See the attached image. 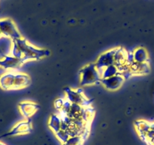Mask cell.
I'll return each instance as SVG.
<instances>
[{
	"instance_id": "obj_1",
	"label": "cell",
	"mask_w": 154,
	"mask_h": 145,
	"mask_svg": "<svg viewBox=\"0 0 154 145\" xmlns=\"http://www.w3.org/2000/svg\"><path fill=\"white\" fill-rule=\"evenodd\" d=\"M17 45V46L20 48L21 51L23 52V59L22 62L23 63L28 60H40L43 57H47L50 54V51L46 49L37 48L33 45L28 42L23 37L20 39H17L14 40Z\"/></svg>"
},
{
	"instance_id": "obj_2",
	"label": "cell",
	"mask_w": 154,
	"mask_h": 145,
	"mask_svg": "<svg viewBox=\"0 0 154 145\" xmlns=\"http://www.w3.org/2000/svg\"><path fill=\"white\" fill-rule=\"evenodd\" d=\"M80 85L82 86L100 83L101 76L96 68L95 63H89L79 70Z\"/></svg>"
},
{
	"instance_id": "obj_3",
	"label": "cell",
	"mask_w": 154,
	"mask_h": 145,
	"mask_svg": "<svg viewBox=\"0 0 154 145\" xmlns=\"http://www.w3.org/2000/svg\"><path fill=\"white\" fill-rule=\"evenodd\" d=\"M0 31L2 35L11 38L13 40L22 38L15 23L10 18L0 19Z\"/></svg>"
},
{
	"instance_id": "obj_4",
	"label": "cell",
	"mask_w": 154,
	"mask_h": 145,
	"mask_svg": "<svg viewBox=\"0 0 154 145\" xmlns=\"http://www.w3.org/2000/svg\"><path fill=\"white\" fill-rule=\"evenodd\" d=\"M66 93V99L71 103L82 105L83 106H89L90 100L84 95L82 89H72L69 88H64Z\"/></svg>"
},
{
	"instance_id": "obj_5",
	"label": "cell",
	"mask_w": 154,
	"mask_h": 145,
	"mask_svg": "<svg viewBox=\"0 0 154 145\" xmlns=\"http://www.w3.org/2000/svg\"><path fill=\"white\" fill-rule=\"evenodd\" d=\"M116 48L110 49L106 52L103 53L99 56L97 60H96L95 66L96 68L98 70L99 73L100 75V72H102L104 68L114 64V54H115Z\"/></svg>"
},
{
	"instance_id": "obj_6",
	"label": "cell",
	"mask_w": 154,
	"mask_h": 145,
	"mask_svg": "<svg viewBox=\"0 0 154 145\" xmlns=\"http://www.w3.org/2000/svg\"><path fill=\"white\" fill-rule=\"evenodd\" d=\"M125 79L121 74H117L107 79H103L100 81V83L109 91H116L119 89L125 82Z\"/></svg>"
},
{
	"instance_id": "obj_7",
	"label": "cell",
	"mask_w": 154,
	"mask_h": 145,
	"mask_svg": "<svg viewBox=\"0 0 154 145\" xmlns=\"http://www.w3.org/2000/svg\"><path fill=\"white\" fill-rule=\"evenodd\" d=\"M31 131H32V125H31V122L29 119H27L26 120L22 121V122L17 123L9 132L1 136L0 138L1 137H7V136H14L19 135V134H27V133L30 132Z\"/></svg>"
},
{
	"instance_id": "obj_8",
	"label": "cell",
	"mask_w": 154,
	"mask_h": 145,
	"mask_svg": "<svg viewBox=\"0 0 154 145\" xmlns=\"http://www.w3.org/2000/svg\"><path fill=\"white\" fill-rule=\"evenodd\" d=\"M128 68L130 69L131 75H137V76H141V75L148 74L150 71L149 62L145 63H137L135 62L133 58L128 63Z\"/></svg>"
},
{
	"instance_id": "obj_9",
	"label": "cell",
	"mask_w": 154,
	"mask_h": 145,
	"mask_svg": "<svg viewBox=\"0 0 154 145\" xmlns=\"http://www.w3.org/2000/svg\"><path fill=\"white\" fill-rule=\"evenodd\" d=\"M23 63L21 60L14 57L12 55L6 56L5 58L0 60V66L5 69L15 71L16 69H19Z\"/></svg>"
},
{
	"instance_id": "obj_10",
	"label": "cell",
	"mask_w": 154,
	"mask_h": 145,
	"mask_svg": "<svg viewBox=\"0 0 154 145\" xmlns=\"http://www.w3.org/2000/svg\"><path fill=\"white\" fill-rule=\"evenodd\" d=\"M39 106L32 101H23L19 103V110L26 119H29L38 110Z\"/></svg>"
},
{
	"instance_id": "obj_11",
	"label": "cell",
	"mask_w": 154,
	"mask_h": 145,
	"mask_svg": "<svg viewBox=\"0 0 154 145\" xmlns=\"http://www.w3.org/2000/svg\"><path fill=\"white\" fill-rule=\"evenodd\" d=\"M13 46V39L5 35L0 36V60L6 56L11 55Z\"/></svg>"
},
{
	"instance_id": "obj_12",
	"label": "cell",
	"mask_w": 154,
	"mask_h": 145,
	"mask_svg": "<svg viewBox=\"0 0 154 145\" xmlns=\"http://www.w3.org/2000/svg\"><path fill=\"white\" fill-rule=\"evenodd\" d=\"M15 76V71H9L4 73L0 77V87L4 90H13Z\"/></svg>"
},
{
	"instance_id": "obj_13",
	"label": "cell",
	"mask_w": 154,
	"mask_h": 145,
	"mask_svg": "<svg viewBox=\"0 0 154 145\" xmlns=\"http://www.w3.org/2000/svg\"><path fill=\"white\" fill-rule=\"evenodd\" d=\"M30 84V78L24 72H16L14 76V82L13 90L20 89L28 86Z\"/></svg>"
},
{
	"instance_id": "obj_14",
	"label": "cell",
	"mask_w": 154,
	"mask_h": 145,
	"mask_svg": "<svg viewBox=\"0 0 154 145\" xmlns=\"http://www.w3.org/2000/svg\"><path fill=\"white\" fill-rule=\"evenodd\" d=\"M85 106H82V105L76 104V103H71L70 108L69 111L66 113V116L69 119L72 120H77V119H82V113H83L84 108Z\"/></svg>"
},
{
	"instance_id": "obj_15",
	"label": "cell",
	"mask_w": 154,
	"mask_h": 145,
	"mask_svg": "<svg viewBox=\"0 0 154 145\" xmlns=\"http://www.w3.org/2000/svg\"><path fill=\"white\" fill-rule=\"evenodd\" d=\"M133 60L137 63H145L149 62V54L146 48L143 47H138L135 48L131 53Z\"/></svg>"
},
{
	"instance_id": "obj_16",
	"label": "cell",
	"mask_w": 154,
	"mask_h": 145,
	"mask_svg": "<svg viewBox=\"0 0 154 145\" xmlns=\"http://www.w3.org/2000/svg\"><path fill=\"white\" fill-rule=\"evenodd\" d=\"M134 126H135L136 130L138 132L139 135L142 138H143L146 133L150 130V122L146 120H142V119L136 120L134 122Z\"/></svg>"
},
{
	"instance_id": "obj_17",
	"label": "cell",
	"mask_w": 154,
	"mask_h": 145,
	"mask_svg": "<svg viewBox=\"0 0 154 145\" xmlns=\"http://www.w3.org/2000/svg\"><path fill=\"white\" fill-rule=\"evenodd\" d=\"M61 122L62 119L60 115L52 114L49 117L48 125V127L51 129V131H54V133L55 134L56 132L60 131V128H61Z\"/></svg>"
},
{
	"instance_id": "obj_18",
	"label": "cell",
	"mask_w": 154,
	"mask_h": 145,
	"mask_svg": "<svg viewBox=\"0 0 154 145\" xmlns=\"http://www.w3.org/2000/svg\"><path fill=\"white\" fill-rule=\"evenodd\" d=\"M117 74H119V69L113 64L104 68L102 70V72H100V76H101V79H103L112 77V76H116Z\"/></svg>"
},
{
	"instance_id": "obj_19",
	"label": "cell",
	"mask_w": 154,
	"mask_h": 145,
	"mask_svg": "<svg viewBox=\"0 0 154 145\" xmlns=\"http://www.w3.org/2000/svg\"><path fill=\"white\" fill-rule=\"evenodd\" d=\"M94 111L90 108L89 106H85L83 110V113H82V120L85 122V123L88 124L89 122H91L92 120L93 117H94Z\"/></svg>"
},
{
	"instance_id": "obj_20",
	"label": "cell",
	"mask_w": 154,
	"mask_h": 145,
	"mask_svg": "<svg viewBox=\"0 0 154 145\" xmlns=\"http://www.w3.org/2000/svg\"><path fill=\"white\" fill-rule=\"evenodd\" d=\"M84 140L82 136H73L69 137L63 145H83Z\"/></svg>"
},
{
	"instance_id": "obj_21",
	"label": "cell",
	"mask_w": 154,
	"mask_h": 145,
	"mask_svg": "<svg viewBox=\"0 0 154 145\" xmlns=\"http://www.w3.org/2000/svg\"><path fill=\"white\" fill-rule=\"evenodd\" d=\"M55 135H56V137H57V139L60 140V142L62 143V144H63L65 142H66V140H67L70 137L69 134H68L66 131H64V130H62V129H60V131H58L57 132H56Z\"/></svg>"
},
{
	"instance_id": "obj_22",
	"label": "cell",
	"mask_w": 154,
	"mask_h": 145,
	"mask_svg": "<svg viewBox=\"0 0 154 145\" xmlns=\"http://www.w3.org/2000/svg\"><path fill=\"white\" fill-rule=\"evenodd\" d=\"M66 100V99H63V98H58L54 101V107L56 108V110H58L59 112L61 110L62 107H63V104H64V102Z\"/></svg>"
},
{
	"instance_id": "obj_23",
	"label": "cell",
	"mask_w": 154,
	"mask_h": 145,
	"mask_svg": "<svg viewBox=\"0 0 154 145\" xmlns=\"http://www.w3.org/2000/svg\"><path fill=\"white\" fill-rule=\"evenodd\" d=\"M2 35V32H1V31H0V36Z\"/></svg>"
},
{
	"instance_id": "obj_24",
	"label": "cell",
	"mask_w": 154,
	"mask_h": 145,
	"mask_svg": "<svg viewBox=\"0 0 154 145\" xmlns=\"http://www.w3.org/2000/svg\"><path fill=\"white\" fill-rule=\"evenodd\" d=\"M0 145H5L4 143H0Z\"/></svg>"
}]
</instances>
